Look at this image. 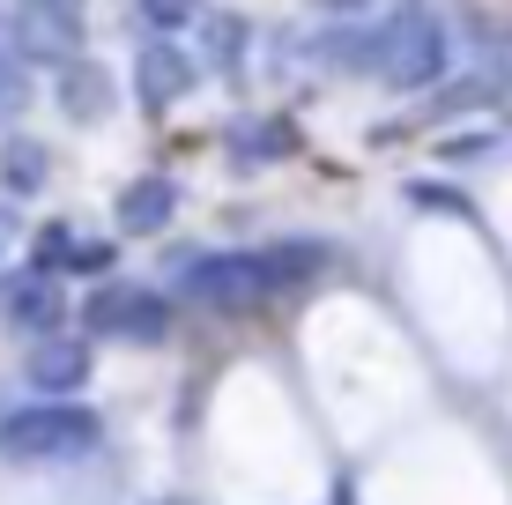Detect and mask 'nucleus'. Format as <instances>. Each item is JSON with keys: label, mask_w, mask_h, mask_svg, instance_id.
<instances>
[{"label": "nucleus", "mask_w": 512, "mask_h": 505, "mask_svg": "<svg viewBox=\"0 0 512 505\" xmlns=\"http://www.w3.org/2000/svg\"><path fill=\"white\" fill-rule=\"evenodd\" d=\"M97 454V416L75 402H38L0 416V461L15 468H45V461H82Z\"/></svg>", "instance_id": "obj_1"}, {"label": "nucleus", "mask_w": 512, "mask_h": 505, "mask_svg": "<svg viewBox=\"0 0 512 505\" xmlns=\"http://www.w3.org/2000/svg\"><path fill=\"white\" fill-rule=\"evenodd\" d=\"M82 327H90V335H112V342L156 350V342H171V305L156 298V290H141V283H104L97 298L82 305Z\"/></svg>", "instance_id": "obj_2"}, {"label": "nucleus", "mask_w": 512, "mask_h": 505, "mask_svg": "<svg viewBox=\"0 0 512 505\" xmlns=\"http://www.w3.org/2000/svg\"><path fill=\"white\" fill-rule=\"evenodd\" d=\"M379 75L394 82V90H431V82L446 75V30H438L431 15H394V23H386Z\"/></svg>", "instance_id": "obj_3"}, {"label": "nucleus", "mask_w": 512, "mask_h": 505, "mask_svg": "<svg viewBox=\"0 0 512 505\" xmlns=\"http://www.w3.org/2000/svg\"><path fill=\"white\" fill-rule=\"evenodd\" d=\"M171 275H179V290L201 298V305H238L245 290H253V260L245 253H193V260H171Z\"/></svg>", "instance_id": "obj_4"}, {"label": "nucleus", "mask_w": 512, "mask_h": 505, "mask_svg": "<svg viewBox=\"0 0 512 505\" xmlns=\"http://www.w3.org/2000/svg\"><path fill=\"white\" fill-rule=\"evenodd\" d=\"M193 75H201V60H193L186 45H171V38H149L134 52V90L141 104H179L193 90Z\"/></svg>", "instance_id": "obj_5"}, {"label": "nucleus", "mask_w": 512, "mask_h": 505, "mask_svg": "<svg viewBox=\"0 0 512 505\" xmlns=\"http://www.w3.org/2000/svg\"><path fill=\"white\" fill-rule=\"evenodd\" d=\"M52 97H60V112L75 119V127H97V119H112V75H104L97 60H82V52H67L60 75H52Z\"/></svg>", "instance_id": "obj_6"}, {"label": "nucleus", "mask_w": 512, "mask_h": 505, "mask_svg": "<svg viewBox=\"0 0 512 505\" xmlns=\"http://www.w3.org/2000/svg\"><path fill=\"white\" fill-rule=\"evenodd\" d=\"M82 379H90V342L82 335H38V350H30V387L38 394H75Z\"/></svg>", "instance_id": "obj_7"}, {"label": "nucleus", "mask_w": 512, "mask_h": 505, "mask_svg": "<svg viewBox=\"0 0 512 505\" xmlns=\"http://www.w3.org/2000/svg\"><path fill=\"white\" fill-rule=\"evenodd\" d=\"M15 60H52L60 67L67 52L82 45V15H60V8H15Z\"/></svg>", "instance_id": "obj_8"}, {"label": "nucleus", "mask_w": 512, "mask_h": 505, "mask_svg": "<svg viewBox=\"0 0 512 505\" xmlns=\"http://www.w3.org/2000/svg\"><path fill=\"white\" fill-rule=\"evenodd\" d=\"M171 216H179V186H171L164 171L119 186V231H127V238H156Z\"/></svg>", "instance_id": "obj_9"}, {"label": "nucleus", "mask_w": 512, "mask_h": 505, "mask_svg": "<svg viewBox=\"0 0 512 505\" xmlns=\"http://www.w3.org/2000/svg\"><path fill=\"white\" fill-rule=\"evenodd\" d=\"M0 320L8 327H60V298H52V275L45 268H15L8 283H0Z\"/></svg>", "instance_id": "obj_10"}, {"label": "nucleus", "mask_w": 512, "mask_h": 505, "mask_svg": "<svg viewBox=\"0 0 512 505\" xmlns=\"http://www.w3.org/2000/svg\"><path fill=\"white\" fill-rule=\"evenodd\" d=\"M327 268V246L320 238H282V246H260L253 253V290H290L305 275Z\"/></svg>", "instance_id": "obj_11"}, {"label": "nucleus", "mask_w": 512, "mask_h": 505, "mask_svg": "<svg viewBox=\"0 0 512 505\" xmlns=\"http://www.w3.org/2000/svg\"><path fill=\"white\" fill-rule=\"evenodd\" d=\"M320 60L342 67V75H379V60H386V23H342V30H327V38H320Z\"/></svg>", "instance_id": "obj_12"}, {"label": "nucleus", "mask_w": 512, "mask_h": 505, "mask_svg": "<svg viewBox=\"0 0 512 505\" xmlns=\"http://www.w3.org/2000/svg\"><path fill=\"white\" fill-rule=\"evenodd\" d=\"M0 186H8V201L38 194V186H45V149L38 142H8V149H0Z\"/></svg>", "instance_id": "obj_13"}, {"label": "nucleus", "mask_w": 512, "mask_h": 505, "mask_svg": "<svg viewBox=\"0 0 512 505\" xmlns=\"http://www.w3.org/2000/svg\"><path fill=\"white\" fill-rule=\"evenodd\" d=\"M245 52V23L238 15H201V60L208 67H238Z\"/></svg>", "instance_id": "obj_14"}, {"label": "nucleus", "mask_w": 512, "mask_h": 505, "mask_svg": "<svg viewBox=\"0 0 512 505\" xmlns=\"http://www.w3.org/2000/svg\"><path fill=\"white\" fill-rule=\"evenodd\" d=\"M23 104H30V67L15 60V52H0V127H8Z\"/></svg>", "instance_id": "obj_15"}, {"label": "nucleus", "mask_w": 512, "mask_h": 505, "mask_svg": "<svg viewBox=\"0 0 512 505\" xmlns=\"http://www.w3.org/2000/svg\"><path fill=\"white\" fill-rule=\"evenodd\" d=\"M134 8H141L149 30H186L193 15H201V0H134Z\"/></svg>", "instance_id": "obj_16"}, {"label": "nucleus", "mask_w": 512, "mask_h": 505, "mask_svg": "<svg viewBox=\"0 0 512 505\" xmlns=\"http://www.w3.org/2000/svg\"><path fill=\"white\" fill-rule=\"evenodd\" d=\"M67 260H75V231H60V223H52V231L38 238V268L52 275V268H67Z\"/></svg>", "instance_id": "obj_17"}, {"label": "nucleus", "mask_w": 512, "mask_h": 505, "mask_svg": "<svg viewBox=\"0 0 512 505\" xmlns=\"http://www.w3.org/2000/svg\"><path fill=\"white\" fill-rule=\"evenodd\" d=\"M409 201H416V208H446V216H468V201H461V194H446V186H423V179L409 186Z\"/></svg>", "instance_id": "obj_18"}, {"label": "nucleus", "mask_w": 512, "mask_h": 505, "mask_svg": "<svg viewBox=\"0 0 512 505\" xmlns=\"http://www.w3.org/2000/svg\"><path fill=\"white\" fill-rule=\"evenodd\" d=\"M15 231H23V223H15V208H8V201H0V253H8V246H15Z\"/></svg>", "instance_id": "obj_19"}, {"label": "nucleus", "mask_w": 512, "mask_h": 505, "mask_svg": "<svg viewBox=\"0 0 512 505\" xmlns=\"http://www.w3.org/2000/svg\"><path fill=\"white\" fill-rule=\"evenodd\" d=\"M15 8H60V15H82V0H15Z\"/></svg>", "instance_id": "obj_20"}, {"label": "nucleus", "mask_w": 512, "mask_h": 505, "mask_svg": "<svg viewBox=\"0 0 512 505\" xmlns=\"http://www.w3.org/2000/svg\"><path fill=\"white\" fill-rule=\"evenodd\" d=\"M490 67H498V75H505V82H512V38H505V45H498V52H490Z\"/></svg>", "instance_id": "obj_21"}, {"label": "nucleus", "mask_w": 512, "mask_h": 505, "mask_svg": "<svg viewBox=\"0 0 512 505\" xmlns=\"http://www.w3.org/2000/svg\"><path fill=\"white\" fill-rule=\"evenodd\" d=\"M320 8H364V0H320Z\"/></svg>", "instance_id": "obj_22"}]
</instances>
